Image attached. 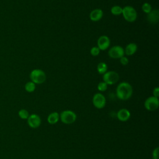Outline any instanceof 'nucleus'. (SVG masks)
<instances>
[{
  "label": "nucleus",
  "instance_id": "9",
  "mask_svg": "<svg viewBox=\"0 0 159 159\" xmlns=\"http://www.w3.org/2000/svg\"><path fill=\"white\" fill-rule=\"evenodd\" d=\"M27 124L31 128L36 129L41 124V118L36 114H32L27 118Z\"/></svg>",
  "mask_w": 159,
  "mask_h": 159
},
{
  "label": "nucleus",
  "instance_id": "5",
  "mask_svg": "<svg viewBox=\"0 0 159 159\" xmlns=\"http://www.w3.org/2000/svg\"><path fill=\"white\" fill-rule=\"evenodd\" d=\"M103 81L107 85L116 84L119 80V75L114 71H107L102 76Z\"/></svg>",
  "mask_w": 159,
  "mask_h": 159
},
{
  "label": "nucleus",
  "instance_id": "3",
  "mask_svg": "<svg viewBox=\"0 0 159 159\" xmlns=\"http://www.w3.org/2000/svg\"><path fill=\"white\" fill-rule=\"evenodd\" d=\"M77 116L75 112L71 110H65L60 114V120L65 124L69 125L74 123Z\"/></svg>",
  "mask_w": 159,
  "mask_h": 159
},
{
  "label": "nucleus",
  "instance_id": "22",
  "mask_svg": "<svg viewBox=\"0 0 159 159\" xmlns=\"http://www.w3.org/2000/svg\"><path fill=\"white\" fill-rule=\"evenodd\" d=\"M100 53V50L98 47H93L90 50V53L93 57L98 56Z\"/></svg>",
  "mask_w": 159,
  "mask_h": 159
},
{
  "label": "nucleus",
  "instance_id": "12",
  "mask_svg": "<svg viewBox=\"0 0 159 159\" xmlns=\"http://www.w3.org/2000/svg\"><path fill=\"white\" fill-rule=\"evenodd\" d=\"M103 16V11L101 9H93L89 14V19L93 22L99 21Z\"/></svg>",
  "mask_w": 159,
  "mask_h": 159
},
{
  "label": "nucleus",
  "instance_id": "10",
  "mask_svg": "<svg viewBox=\"0 0 159 159\" xmlns=\"http://www.w3.org/2000/svg\"><path fill=\"white\" fill-rule=\"evenodd\" d=\"M110 43V39L107 35H101L98 39L97 47L100 50H106L109 47Z\"/></svg>",
  "mask_w": 159,
  "mask_h": 159
},
{
  "label": "nucleus",
  "instance_id": "15",
  "mask_svg": "<svg viewBox=\"0 0 159 159\" xmlns=\"http://www.w3.org/2000/svg\"><path fill=\"white\" fill-rule=\"evenodd\" d=\"M47 120L48 124L51 125L55 124L60 120V114L57 112H51L50 114H48Z\"/></svg>",
  "mask_w": 159,
  "mask_h": 159
},
{
  "label": "nucleus",
  "instance_id": "1",
  "mask_svg": "<svg viewBox=\"0 0 159 159\" xmlns=\"http://www.w3.org/2000/svg\"><path fill=\"white\" fill-rule=\"evenodd\" d=\"M133 93V88L130 84L126 81L120 83L116 88V96L122 101L129 99Z\"/></svg>",
  "mask_w": 159,
  "mask_h": 159
},
{
  "label": "nucleus",
  "instance_id": "14",
  "mask_svg": "<svg viewBox=\"0 0 159 159\" xmlns=\"http://www.w3.org/2000/svg\"><path fill=\"white\" fill-rule=\"evenodd\" d=\"M137 50V45L136 43L131 42L127 44L124 50V53L128 56L134 55Z\"/></svg>",
  "mask_w": 159,
  "mask_h": 159
},
{
  "label": "nucleus",
  "instance_id": "16",
  "mask_svg": "<svg viewBox=\"0 0 159 159\" xmlns=\"http://www.w3.org/2000/svg\"><path fill=\"white\" fill-rule=\"evenodd\" d=\"M97 71L101 75L104 74L107 71V65L104 62H100L97 65Z\"/></svg>",
  "mask_w": 159,
  "mask_h": 159
},
{
  "label": "nucleus",
  "instance_id": "21",
  "mask_svg": "<svg viewBox=\"0 0 159 159\" xmlns=\"http://www.w3.org/2000/svg\"><path fill=\"white\" fill-rule=\"evenodd\" d=\"M97 88H98V91H99L101 92H104V91H106V89H107V84L102 81L98 83V84L97 86Z\"/></svg>",
  "mask_w": 159,
  "mask_h": 159
},
{
  "label": "nucleus",
  "instance_id": "8",
  "mask_svg": "<svg viewBox=\"0 0 159 159\" xmlns=\"http://www.w3.org/2000/svg\"><path fill=\"white\" fill-rule=\"evenodd\" d=\"M108 55L111 58L119 59L124 56V49L119 45L113 46L109 50Z\"/></svg>",
  "mask_w": 159,
  "mask_h": 159
},
{
  "label": "nucleus",
  "instance_id": "4",
  "mask_svg": "<svg viewBox=\"0 0 159 159\" xmlns=\"http://www.w3.org/2000/svg\"><path fill=\"white\" fill-rule=\"evenodd\" d=\"M122 14L124 19L129 22H134L137 17L136 10L130 6H126L122 8Z\"/></svg>",
  "mask_w": 159,
  "mask_h": 159
},
{
  "label": "nucleus",
  "instance_id": "23",
  "mask_svg": "<svg viewBox=\"0 0 159 159\" xmlns=\"http://www.w3.org/2000/svg\"><path fill=\"white\" fill-rule=\"evenodd\" d=\"M158 147H156L152 152V159H158Z\"/></svg>",
  "mask_w": 159,
  "mask_h": 159
},
{
  "label": "nucleus",
  "instance_id": "19",
  "mask_svg": "<svg viewBox=\"0 0 159 159\" xmlns=\"http://www.w3.org/2000/svg\"><path fill=\"white\" fill-rule=\"evenodd\" d=\"M18 115L22 119H27L29 116V113L26 109H22L18 112Z\"/></svg>",
  "mask_w": 159,
  "mask_h": 159
},
{
  "label": "nucleus",
  "instance_id": "20",
  "mask_svg": "<svg viewBox=\"0 0 159 159\" xmlns=\"http://www.w3.org/2000/svg\"><path fill=\"white\" fill-rule=\"evenodd\" d=\"M142 9L143 12H145L147 14L151 12L152 6L148 2H144L142 6Z\"/></svg>",
  "mask_w": 159,
  "mask_h": 159
},
{
  "label": "nucleus",
  "instance_id": "6",
  "mask_svg": "<svg viewBox=\"0 0 159 159\" xmlns=\"http://www.w3.org/2000/svg\"><path fill=\"white\" fill-rule=\"evenodd\" d=\"M159 106V100L158 98L153 96H150L146 99L144 102L145 108L149 111H154L158 109Z\"/></svg>",
  "mask_w": 159,
  "mask_h": 159
},
{
  "label": "nucleus",
  "instance_id": "17",
  "mask_svg": "<svg viewBox=\"0 0 159 159\" xmlns=\"http://www.w3.org/2000/svg\"><path fill=\"white\" fill-rule=\"evenodd\" d=\"M24 88H25V90L27 92L32 93L35 91L36 86H35V84L30 81H28L25 83Z\"/></svg>",
  "mask_w": 159,
  "mask_h": 159
},
{
  "label": "nucleus",
  "instance_id": "24",
  "mask_svg": "<svg viewBox=\"0 0 159 159\" xmlns=\"http://www.w3.org/2000/svg\"><path fill=\"white\" fill-rule=\"evenodd\" d=\"M119 59H120V62L122 65H127L129 62V60L128 58L126 57H124V56L122 57Z\"/></svg>",
  "mask_w": 159,
  "mask_h": 159
},
{
  "label": "nucleus",
  "instance_id": "11",
  "mask_svg": "<svg viewBox=\"0 0 159 159\" xmlns=\"http://www.w3.org/2000/svg\"><path fill=\"white\" fill-rule=\"evenodd\" d=\"M130 112L125 108L119 109L116 114L117 119L121 122L127 121L130 119Z\"/></svg>",
  "mask_w": 159,
  "mask_h": 159
},
{
  "label": "nucleus",
  "instance_id": "13",
  "mask_svg": "<svg viewBox=\"0 0 159 159\" xmlns=\"http://www.w3.org/2000/svg\"><path fill=\"white\" fill-rule=\"evenodd\" d=\"M159 19V12L157 9L152 10L151 12L147 14V20L150 23L157 24Z\"/></svg>",
  "mask_w": 159,
  "mask_h": 159
},
{
  "label": "nucleus",
  "instance_id": "25",
  "mask_svg": "<svg viewBox=\"0 0 159 159\" xmlns=\"http://www.w3.org/2000/svg\"><path fill=\"white\" fill-rule=\"evenodd\" d=\"M153 96L158 98V96H159V88L158 87H155L153 89Z\"/></svg>",
  "mask_w": 159,
  "mask_h": 159
},
{
  "label": "nucleus",
  "instance_id": "2",
  "mask_svg": "<svg viewBox=\"0 0 159 159\" xmlns=\"http://www.w3.org/2000/svg\"><path fill=\"white\" fill-rule=\"evenodd\" d=\"M30 79L32 82L35 84H42L46 80V74L44 71L41 69H34L31 71L29 75Z\"/></svg>",
  "mask_w": 159,
  "mask_h": 159
},
{
  "label": "nucleus",
  "instance_id": "7",
  "mask_svg": "<svg viewBox=\"0 0 159 159\" xmlns=\"http://www.w3.org/2000/svg\"><path fill=\"white\" fill-rule=\"evenodd\" d=\"M92 102H93V106L96 108L101 109L105 107L106 103V99L105 96L102 94L100 93H98L93 96L92 99Z\"/></svg>",
  "mask_w": 159,
  "mask_h": 159
},
{
  "label": "nucleus",
  "instance_id": "18",
  "mask_svg": "<svg viewBox=\"0 0 159 159\" xmlns=\"http://www.w3.org/2000/svg\"><path fill=\"white\" fill-rule=\"evenodd\" d=\"M122 7L119 6H114L111 9V12L114 16H119L122 14Z\"/></svg>",
  "mask_w": 159,
  "mask_h": 159
}]
</instances>
